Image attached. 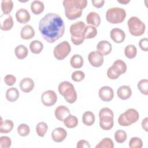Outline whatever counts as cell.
<instances>
[{
    "mask_svg": "<svg viewBox=\"0 0 148 148\" xmlns=\"http://www.w3.org/2000/svg\"><path fill=\"white\" fill-rule=\"evenodd\" d=\"M71 113L68 108L64 105L58 106L54 111V115L56 119L61 121H62Z\"/></svg>",
    "mask_w": 148,
    "mask_h": 148,
    "instance_id": "obj_18",
    "label": "cell"
},
{
    "mask_svg": "<svg viewBox=\"0 0 148 148\" xmlns=\"http://www.w3.org/2000/svg\"><path fill=\"white\" fill-rule=\"evenodd\" d=\"M97 35V28L92 25H87L84 31V36L85 39H92Z\"/></svg>",
    "mask_w": 148,
    "mask_h": 148,
    "instance_id": "obj_33",
    "label": "cell"
},
{
    "mask_svg": "<svg viewBox=\"0 0 148 148\" xmlns=\"http://www.w3.org/2000/svg\"><path fill=\"white\" fill-rule=\"evenodd\" d=\"M114 143L109 138H104L96 146L95 148H113Z\"/></svg>",
    "mask_w": 148,
    "mask_h": 148,
    "instance_id": "obj_36",
    "label": "cell"
},
{
    "mask_svg": "<svg viewBox=\"0 0 148 148\" xmlns=\"http://www.w3.org/2000/svg\"><path fill=\"white\" fill-rule=\"evenodd\" d=\"M13 2L12 0H2L1 1V9L4 15H8L12 11Z\"/></svg>",
    "mask_w": 148,
    "mask_h": 148,
    "instance_id": "obj_32",
    "label": "cell"
},
{
    "mask_svg": "<svg viewBox=\"0 0 148 148\" xmlns=\"http://www.w3.org/2000/svg\"><path fill=\"white\" fill-rule=\"evenodd\" d=\"M66 136V131L62 127L56 128L51 132V138L53 141L57 143H60L64 141Z\"/></svg>",
    "mask_w": 148,
    "mask_h": 148,
    "instance_id": "obj_13",
    "label": "cell"
},
{
    "mask_svg": "<svg viewBox=\"0 0 148 148\" xmlns=\"http://www.w3.org/2000/svg\"><path fill=\"white\" fill-rule=\"evenodd\" d=\"M124 54L129 59L135 58L137 54V49L134 45H128L124 49Z\"/></svg>",
    "mask_w": 148,
    "mask_h": 148,
    "instance_id": "obj_34",
    "label": "cell"
},
{
    "mask_svg": "<svg viewBox=\"0 0 148 148\" xmlns=\"http://www.w3.org/2000/svg\"><path fill=\"white\" fill-rule=\"evenodd\" d=\"M48 130V125L45 122H39L36 125V132L40 137H44Z\"/></svg>",
    "mask_w": 148,
    "mask_h": 148,
    "instance_id": "obj_35",
    "label": "cell"
},
{
    "mask_svg": "<svg viewBox=\"0 0 148 148\" xmlns=\"http://www.w3.org/2000/svg\"><path fill=\"white\" fill-rule=\"evenodd\" d=\"M86 27L85 23L82 21H76L71 25L69 32L71 35V39L73 45L79 46L83 43L86 39L84 36Z\"/></svg>",
    "mask_w": 148,
    "mask_h": 148,
    "instance_id": "obj_3",
    "label": "cell"
},
{
    "mask_svg": "<svg viewBox=\"0 0 148 148\" xmlns=\"http://www.w3.org/2000/svg\"><path fill=\"white\" fill-rule=\"evenodd\" d=\"M117 94L120 99L126 100L131 97L132 95V90L130 86L123 85L118 88Z\"/></svg>",
    "mask_w": 148,
    "mask_h": 148,
    "instance_id": "obj_20",
    "label": "cell"
},
{
    "mask_svg": "<svg viewBox=\"0 0 148 148\" xmlns=\"http://www.w3.org/2000/svg\"><path fill=\"white\" fill-rule=\"evenodd\" d=\"M98 95L102 101L109 102L112 101L114 97V91L110 87L105 86L99 90Z\"/></svg>",
    "mask_w": 148,
    "mask_h": 148,
    "instance_id": "obj_12",
    "label": "cell"
},
{
    "mask_svg": "<svg viewBox=\"0 0 148 148\" xmlns=\"http://www.w3.org/2000/svg\"><path fill=\"white\" fill-rule=\"evenodd\" d=\"M117 2L120 3H122V4H127L128 3H129L130 2V1H117Z\"/></svg>",
    "mask_w": 148,
    "mask_h": 148,
    "instance_id": "obj_49",
    "label": "cell"
},
{
    "mask_svg": "<svg viewBox=\"0 0 148 148\" xmlns=\"http://www.w3.org/2000/svg\"><path fill=\"white\" fill-rule=\"evenodd\" d=\"M84 60L82 56L79 54H74L70 60L71 66L75 69H79L83 66Z\"/></svg>",
    "mask_w": 148,
    "mask_h": 148,
    "instance_id": "obj_29",
    "label": "cell"
},
{
    "mask_svg": "<svg viewBox=\"0 0 148 148\" xmlns=\"http://www.w3.org/2000/svg\"><path fill=\"white\" fill-rule=\"evenodd\" d=\"M19 92L16 88L11 87L7 90L5 94V97L8 101L13 102L17 100L19 97Z\"/></svg>",
    "mask_w": 148,
    "mask_h": 148,
    "instance_id": "obj_24",
    "label": "cell"
},
{
    "mask_svg": "<svg viewBox=\"0 0 148 148\" xmlns=\"http://www.w3.org/2000/svg\"><path fill=\"white\" fill-rule=\"evenodd\" d=\"M14 54L18 59L23 60L28 56V50L24 45H19L15 47Z\"/></svg>",
    "mask_w": 148,
    "mask_h": 148,
    "instance_id": "obj_23",
    "label": "cell"
},
{
    "mask_svg": "<svg viewBox=\"0 0 148 148\" xmlns=\"http://www.w3.org/2000/svg\"><path fill=\"white\" fill-rule=\"evenodd\" d=\"M110 37L115 43H120L124 40L125 34L121 29L114 28L110 32Z\"/></svg>",
    "mask_w": 148,
    "mask_h": 148,
    "instance_id": "obj_14",
    "label": "cell"
},
{
    "mask_svg": "<svg viewBox=\"0 0 148 148\" xmlns=\"http://www.w3.org/2000/svg\"><path fill=\"white\" fill-rule=\"evenodd\" d=\"M4 82L6 85L12 86L16 82V77L13 75H7L4 77Z\"/></svg>",
    "mask_w": 148,
    "mask_h": 148,
    "instance_id": "obj_43",
    "label": "cell"
},
{
    "mask_svg": "<svg viewBox=\"0 0 148 148\" xmlns=\"http://www.w3.org/2000/svg\"><path fill=\"white\" fill-rule=\"evenodd\" d=\"M96 49L97 51L103 56L109 54L112 51V46L108 41L101 40L98 43Z\"/></svg>",
    "mask_w": 148,
    "mask_h": 148,
    "instance_id": "obj_15",
    "label": "cell"
},
{
    "mask_svg": "<svg viewBox=\"0 0 148 148\" xmlns=\"http://www.w3.org/2000/svg\"><path fill=\"white\" fill-rule=\"evenodd\" d=\"M43 49V43L38 40H34L32 41L29 44V49L33 54H39L41 53Z\"/></svg>",
    "mask_w": 148,
    "mask_h": 148,
    "instance_id": "obj_30",
    "label": "cell"
},
{
    "mask_svg": "<svg viewBox=\"0 0 148 148\" xmlns=\"http://www.w3.org/2000/svg\"><path fill=\"white\" fill-rule=\"evenodd\" d=\"M139 118V114L138 111L133 108H130L121 114L117 120L120 125L123 127H128L136 123Z\"/></svg>",
    "mask_w": 148,
    "mask_h": 148,
    "instance_id": "obj_7",
    "label": "cell"
},
{
    "mask_svg": "<svg viewBox=\"0 0 148 148\" xmlns=\"http://www.w3.org/2000/svg\"><path fill=\"white\" fill-rule=\"evenodd\" d=\"M111 66L113 68L116 72L120 76L125 73L127 69L126 64L122 60H116Z\"/></svg>",
    "mask_w": 148,
    "mask_h": 148,
    "instance_id": "obj_22",
    "label": "cell"
},
{
    "mask_svg": "<svg viewBox=\"0 0 148 148\" xmlns=\"http://www.w3.org/2000/svg\"><path fill=\"white\" fill-rule=\"evenodd\" d=\"M127 25L128 31L132 36H140L145 33V24L136 16H132L129 18Z\"/></svg>",
    "mask_w": 148,
    "mask_h": 148,
    "instance_id": "obj_8",
    "label": "cell"
},
{
    "mask_svg": "<svg viewBox=\"0 0 148 148\" xmlns=\"http://www.w3.org/2000/svg\"><path fill=\"white\" fill-rule=\"evenodd\" d=\"M12 145V140L9 136H2L0 137V147L9 148Z\"/></svg>",
    "mask_w": 148,
    "mask_h": 148,
    "instance_id": "obj_42",
    "label": "cell"
},
{
    "mask_svg": "<svg viewBox=\"0 0 148 148\" xmlns=\"http://www.w3.org/2000/svg\"><path fill=\"white\" fill-rule=\"evenodd\" d=\"M16 18L20 24H26L31 18L29 12L24 8L19 9L16 13Z\"/></svg>",
    "mask_w": 148,
    "mask_h": 148,
    "instance_id": "obj_16",
    "label": "cell"
},
{
    "mask_svg": "<svg viewBox=\"0 0 148 148\" xmlns=\"http://www.w3.org/2000/svg\"><path fill=\"white\" fill-rule=\"evenodd\" d=\"M143 142L139 137H132L129 141V147L131 148H142Z\"/></svg>",
    "mask_w": 148,
    "mask_h": 148,
    "instance_id": "obj_40",
    "label": "cell"
},
{
    "mask_svg": "<svg viewBox=\"0 0 148 148\" xmlns=\"http://www.w3.org/2000/svg\"><path fill=\"white\" fill-rule=\"evenodd\" d=\"M114 113L108 108H103L99 112V126L105 131L111 130L114 125Z\"/></svg>",
    "mask_w": 148,
    "mask_h": 148,
    "instance_id": "obj_5",
    "label": "cell"
},
{
    "mask_svg": "<svg viewBox=\"0 0 148 148\" xmlns=\"http://www.w3.org/2000/svg\"><path fill=\"white\" fill-rule=\"evenodd\" d=\"M106 74L108 77L112 80L117 79L120 76V75L116 72V71L113 69V68L112 66H110L108 68Z\"/></svg>",
    "mask_w": 148,
    "mask_h": 148,
    "instance_id": "obj_44",
    "label": "cell"
},
{
    "mask_svg": "<svg viewBox=\"0 0 148 148\" xmlns=\"http://www.w3.org/2000/svg\"><path fill=\"white\" fill-rule=\"evenodd\" d=\"M14 124L11 120H5L3 121L1 119V123L0 127V132L2 134H7L12 131L13 128Z\"/></svg>",
    "mask_w": 148,
    "mask_h": 148,
    "instance_id": "obj_28",
    "label": "cell"
},
{
    "mask_svg": "<svg viewBox=\"0 0 148 148\" xmlns=\"http://www.w3.org/2000/svg\"><path fill=\"white\" fill-rule=\"evenodd\" d=\"M137 87L141 94L147 95H148V80L146 79H142L138 83Z\"/></svg>",
    "mask_w": 148,
    "mask_h": 148,
    "instance_id": "obj_37",
    "label": "cell"
},
{
    "mask_svg": "<svg viewBox=\"0 0 148 148\" xmlns=\"http://www.w3.org/2000/svg\"><path fill=\"white\" fill-rule=\"evenodd\" d=\"M91 3L94 7L97 8H100L103 6L105 3V1L104 0H97V1L92 0Z\"/></svg>",
    "mask_w": 148,
    "mask_h": 148,
    "instance_id": "obj_47",
    "label": "cell"
},
{
    "mask_svg": "<svg viewBox=\"0 0 148 148\" xmlns=\"http://www.w3.org/2000/svg\"><path fill=\"white\" fill-rule=\"evenodd\" d=\"M95 120L94 114L91 111H86L82 115V122L87 126H91Z\"/></svg>",
    "mask_w": 148,
    "mask_h": 148,
    "instance_id": "obj_26",
    "label": "cell"
},
{
    "mask_svg": "<svg viewBox=\"0 0 148 148\" xmlns=\"http://www.w3.org/2000/svg\"><path fill=\"white\" fill-rule=\"evenodd\" d=\"M35 83L34 80L30 77H25L20 82V88L25 93L31 92L34 88Z\"/></svg>",
    "mask_w": 148,
    "mask_h": 148,
    "instance_id": "obj_17",
    "label": "cell"
},
{
    "mask_svg": "<svg viewBox=\"0 0 148 148\" xmlns=\"http://www.w3.org/2000/svg\"><path fill=\"white\" fill-rule=\"evenodd\" d=\"M71 51V47L67 41H63L58 43L54 49L53 54L58 60L65 59Z\"/></svg>",
    "mask_w": 148,
    "mask_h": 148,
    "instance_id": "obj_9",
    "label": "cell"
},
{
    "mask_svg": "<svg viewBox=\"0 0 148 148\" xmlns=\"http://www.w3.org/2000/svg\"><path fill=\"white\" fill-rule=\"evenodd\" d=\"M65 14L69 20H74L82 16L83 9L87 5V0H64L62 2Z\"/></svg>",
    "mask_w": 148,
    "mask_h": 148,
    "instance_id": "obj_2",
    "label": "cell"
},
{
    "mask_svg": "<svg viewBox=\"0 0 148 148\" xmlns=\"http://www.w3.org/2000/svg\"><path fill=\"white\" fill-rule=\"evenodd\" d=\"M126 15V11L123 8L113 7L106 11V19L111 24H119L124 21Z\"/></svg>",
    "mask_w": 148,
    "mask_h": 148,
    "instance_id": "obj_6",
    "label": "cell"
},
{
    "mask_svg": "<svg viewBox=\"0 0 148 148\" xmlns=\"http://www.w3.org/2000/svg\"><path fill=\"white\" fill-rule=\"evenodd\" d=\"M17 132L21 136H27L30 133V128L26 124H20L17 127Z\"/></svg>",
    "mask_w": 148,
    "mask_h": 148,
    "instance_id": "obj_39",
    "label": "cell"
},
{
    "mask_svg": "<svg viewBox=\"0 0 148 148\" xmlns=\"http://www.w3.org/2000/svg\"><path fill=\"white\" fill-rule=\"evenodd\" d=\"M58 90L65 101L69 103H73L77 100V92L74 86L69 82L63 81L58 84Z\"/></svg>",
    "mask_w": 148,
    "mask_h": 148,
    "instance_id": "obj_4",
    "label": "cell"
},
{
    "mask_svg": "<svg viewBox=\"0 0 148 148\" xmlns=\"http://www.w3.org/2000/svg\"><path fill=\"white\" fill-rule=\"evenodd\" d=\"M35 32L33 27L30 25H24L21 29L20 36L24 40H29L34 37Z\"/></svg>",
    "mask_w": 148,
    "mask_h": 148,
    "instance_id": "obj_19",
    "label": "cell"
},
{
    "mask_svg": "<svg viewBox=\"0 0 148 148\" xmlns=\"http://www.w3.org/2000/svg\"><path fill=\"white\" fill-rule=\"evenodd\" d=\"M91 146L89 143V142L86 140L82 139L80 140L77 142V145H76V147L77 148H90Z\"/></svg>",
    "mask_w": 148,
    "mask_h": 148,
    "instance_id": "obj_46",
    "label": "cell"
},
{
    "mask_svg": "<svg viewBox=\"0 0 148 148\" xmlns=\"http://www.w3.org/2000/svg\"><path fill=\"white\" fill-rule=\"evenodd\" d=\"M114 136L115 140L119 143H124L127 138V135L126 132L121 130H117L114 133Z\"/></svg>",
    "mask_w": 148,
    "mask_h": 148,
    "instance_id": "obj_38",
    "label": "cell"
},
{
    "mask_svg": "<svg viewBox=\"0 0 148 148\" xmlns=\"http://www.w3.org/2000/svg\"><path fill=\"white\" fill-rule=\"evenodd\" d=\"M44 9V3L40 1H34L31 3V10L35 15H38L42 13L43 12Z\"/></svg>",
    "mask_w": 148,
    "mask_h": 148,
    "instance_id": "obj_25",
    "label": "cell"
},
{
    "mask_svg": "<svg viewBox=\"0 0 148 148\" xmlns=\"http://www.w3.org/2000/svg\"><path fill=\"white\" fill-rule=\"evenodd\" d=\"M103 56L96 51H91L88 55V60L94 67H99L103 63Z\"/></svg>",
    "mask_w": 148,
    "mask_h": 148,
    "instance_id": "obj_11",
    "label": "cell"
},
{
    "mask_svg": "<svg viewBox=\"0 0 148 148\" xmlns=\"http://www.w3.org/2000/svg\"><path fill=\"white\" fill-rule=\"evenodd\" d=\"M85 77L84 73L82 71H75L71 75L72 80L75 82H79L82 81Z\"/></svg>",
    "mask_w": 148,
    "mask_h": 148,
    "instance_id": "obj_41",
    "label": "cell"
},
{
    "mask_svg": "<svg viewBox=\"0 0 148 148\" xmlns=\"http://www.w3.org/2000/svg\"><path fill=\"white\" fill-rule=\"evenodd\" d=\"M139 46L140 49L144 51L148 50V39L147 38L141 39L139 42Z\"/></svg>",
    "mask_w": 148,
    "mask_h": 148,
    "instance_id": "obj_45",
    "label": "cell"
},
{
    "mask_svg": "<svg viewBox=\"0 0 148 148\" xmlns=\"http://www.w3.org/2000/svg\"><path fill=\"white\" fill-rule=\"evenodd\" d=\"M147 124H148V118L145 117L142 121L141 125L142 128L146 132L148 131V127H147Z\"/></svg>",
    "mask_w": 148,
    "mask_h": 148,
    "instance_id": "obj_48",
    "label": "cell"
},
{
    "mask_svg": "<svg viewBox=\"0 0 148 148\" xmlns=\"http://www.w3.org/2000/svg\"><path fill=\"white\" fill-rule=\"evenodd\" d=\"M57 101L56 93L51 90L45 91L41 95V101L46 106H51L54 105Z\"/></svg>",
    "mask_w": 148,
    "mask_h": 148,
    "instance_id": "obj_10",
    "label": "cell"
},
{
    "mask_svg": "<svg viewBox=\"0 0 148 148\" xmlns=\"http://www.w3.org/2000/svg\"><path fill=\"white\" fill-rule=\"evenodd\" d=\"M86 22L95 27H98L101 24V17L97 13L91 12L87 15Z\"/></svg>",
    "mask_w": 148,
    "mask_h": 148,
    "instance_id": "obj_21",
    "label": "cell"
},
{
    "mask_svg": "<svg viewBox=\"0 0 148 148\" xmlns=\"http://www.w3.org/2000/svg\"><path fill=\"white\" fill-rule=\"evenodd\" d=\"M39 30L46 42L53 43L64 35V22L59 14L48 13L40 20Z\"/></svg>",
    "mask_w": 148,
    "mask_h": 148,
    "instance_id": "obj_1",
    "label": "cell"
},
{
    "mask_svg": "<svg viewBox=\"0 0 148 148\" xmlns=\"http://www.w3.org/2000/svg\"><path fill=\"white\" fill-rule=\"evenodd\" d=\"M63 122L66 127L68 128H73L77 125L78 119L76 116L69 114L63 120Z\"/></svg>",
    "mask_w": 148,
    "mask_h": 148,
    "instance_id": "obj_31",
    "label": "cell"
},
{
    "mask_svg": "<svg viewBox=\"0 0 148 148\" xmlns=\"http://www.w3.org/2000/svg\"><path fill=\"white\" fill-rule=\"evenodd\" d=\"M13 20L12 16H8L5 19L1 18V29L7 31L10 30L13 27Z\"/></svg>",
    "mask_w": 148,
    "mask_h": 148,
    "instance_id": "obj_27",
    "label": "cell"
}]
</instances>
